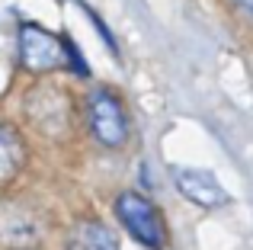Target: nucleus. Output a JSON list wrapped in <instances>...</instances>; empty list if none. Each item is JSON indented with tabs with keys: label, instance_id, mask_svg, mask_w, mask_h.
<instances>
[{
	"label": "nucleus",
	"instance_id": "nucleus-5",
	"mask_svg": "<svg viewBox=\"0 0 253 250\" xmlns=\"http://www.w3.org/2000/svg\"><path fill=\"white\" fill-rule=\"evenodd\" d=\"M173 183L176 189L186 196L189 202L202 208H221L228 202V193L221 189V183L215 180L211 170H199V167H173Z\"/></svg>",
	"mask_w": 253,
	"mask_h": 250
},
{
	"label": "nucleus",
	"instance_id": "nucleus-8",
	"mask_svg": "<svg viewBox=\"0 0 253 250\" xmlns=\"http://www.w3.org/2000/svg\"><path fill=\"white\" fill-rule=\"evenodd\" d=\"M26 164V144L13 125L0 122V186L16 180V173Z\"/></svg>",
	"mask_w": 253,
	"mask_h": 250
},
{
	"label": "nucleus",
	"instance_id": "nucleus-3",
	"mask_svg": "<svg viewBox=\"0 0 253 250\" xmlns=\"http://www.w3.org/2000/svg\"><path fill=\"white\" fill-rule=\"evenodd\" d=\"M86 113H90V128L99 138V144L122 148L128 141V116L112 90H93L86 100Z\"/></svg>",
	"mask_w": 253,
	"mask_h": 250
},
{
	"label": "nucleus",
	"instance_id": "nucleus-4",
	"mask_svg": "<svg viewBox=\"0 0 253 250\" xmlns=\"http://www.w3.org/2000/svg\"><path fill=\"white\" fill-rule=\"evenodd\" d=\"M26 113L36 122V128L48 138H58L68 131L71 125V100L64 90L58 87H39L26 100Z\"/></svg>",
	"mask_w": 253,
	"mask_h": 250
},
{
	"label": "nucleus",
	"instance_id": "nucleus-6",
	"mask_svg": "<svg viewBox=\"0 0 253 250\" xmlns=\"http://www.w3.org/2000/svg\"><path fill=\"white\" fill-rule=\"evenodd\" d=\"M39 234V225L32 218L29 208L23 206H13V202H0V244L19 250V247H29Z\"/></svg>",
	"mask_w": 253,
	"mask_h": 250
},
{
	"label": "nucleus",
	"instance_id": "nucleus-1",
	"mask_svg": "<svg viewBox=\"0 0 253 250\" xmlns=\"http://www.w3.org/2000/svg\"><path fill=\"white\" fill-rule=\"evenodd\" d=\"M19 58L23 68L32 74H45V71H58V68H74L77 74H86L84 58L77 55V48L68 39H58L51 32H45L42 26H19Z\"/></svg>",
	"mask_w": 253,
	"mask_h": 250
},
{
	"label": "nucleus",
	"instance_id": "nucleus-2",
	"mask_svg": "<svg viewBox=\"0 0 253 250\" xmlns=\"http://www.w3.org/2000/svg\"><path fill=\"white\" fill-rule=\"evenodd\" d=\"M116 215L125 225V231L148 250H164L167 244V228L154 202H148L141 193H122L116 199Z\"/></svg>",
	"mask_w": 253,
	"mask_h": 250
},
{
	"label": "nucleus",
	"instance_id": "nucleus-9",
	"mask_svg": "<svg viewBox=\"0 0 253 250\" xmlns=\"http://www.w3.org/2000/svg\"><path fill=\"white\" fill-rule=\"evenodd\" d=\"M224 3H228L231 13H237L241 19H250L253 23V0H224Z\"/></svg>",
	"mask_w": 253,
	"mask_h": 250
},
{
	"label": "nucleus",
	"instance_id": "nucleus-7",
	"mask_svg": "<svg viewBox=\"0 0 253 250\" xmlns=\"http://www.w3.org/2000/svg\"><path fill=\"white\" fill-rule=\"evenodd\" d=\"M68 250H119V238L103 221H77L68 234Z\"/></svg>",
	"mask_w": 253,
	"mask_h": 250
}]
</instances>
